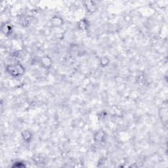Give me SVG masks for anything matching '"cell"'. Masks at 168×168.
Listing matches in <instances>:
<instances>
[{"instance_id": "obj_1", "label": "cell", "mask_w": 168, "mask_h": 168, "mask_svg": "<svg viewBox=\"0 0 168 168\" xmlns=\"http://www.w3.org/2000/svg\"><path fill=\"white\" fill-rule=\"evenodd\" d=\"M6 72L13 77H19L25 72V69L20 64H9L6 66Z\"/></svg>"}, {"instance_id": "obj_2", "label": "cell", "mask_w": 168, "mask_h": 168, "mask_svg": "<svg viewBox=\"0 0 168 168\" xmlns=\"http://www.w3.org/2000/svg\"><path fill=\"white\" fill-rule=\"evenodd\" d=\"M2 32L6 36H9L13 32V26L10 23H5L2 26Z\"/></svg>"}, {"instance_id": "obj_3", "label": "cell", "mask_w": 168, "mask_h": 168, "mask_svg": "<svg viewBox=\"0 0 168 168\" xmlns=\"http://www.w3.org/2000/svg\"><path fill=\"white\" fill-rule=\"evenodd\" d=\"M52 61L50 57H49L48 56H45L41 60V64L43 67L45 69H49L51 68L52 66Z\"/></svg>"}, {"instance_id": "obj_4", "label": "cell", "mask_w": 168, "mask_h": 168, "mask_svg": "<svg viewBox=\"0 0 168 168\" xmlns=\"http://www.w3.org/2000/svg\"><path fill=\"white\" fill-rule=\"evenodd\" d=\"M84 5L86 7L87 11L89 13H93L97 9V5L93 2H84Z\"/></svg>"}, {"instance_id": "obj_5", "label": "cell", "mask_w": 168, "mask_h": 168, "mask_svg": "<svg viewBox=\"0 0 168 168\" xmlns=\"http://www.w3.org/2000/svg\"><path fill=\"white\" fill-rule=\"evenodd\" d=\"M105 139V133L103 131H98L94 135V140L96 142H103Z\"/></svg>"}, {"instance_id": "obj_6", "label": "cell", "mask_w": 168, "mask_h": 168, "mask_svg": "<svg viewBox=\"0 0 168 168\" xmlns=\"http://www.w3.org/2000/svg\"><path fill=\"white\" fill-rule=\"evenodd\" d=\"M22 138L26 142H29L32 139V134L28 130H24L21 133Z\"/></svg>"}, {"instance_id": "obj_7", "label": "cell", "mask_w": 168, "mask_h": 168, "mask_svg": "<svg viewBox=\"0 0 168 168\" xmlns=\"http://www.w3.org/2000/svg\"><path fill=\"white\" fill-rule=\"evenodd\" d=\"M89 26V23L88 21L86 19L81 20L78 22V29L81 30H86Z\"/></svg>"}, {"instance_id": "obj_8", "label": "cell", "mask_w": 168, "mask_h": 168, "mask_svg": "<svg viewBox=\"0 0 168 168\" xmlns=\"http://www.w3.org/2000/svg\"><path fill=\"white\" fill-rule=\"evenodd\" d=\"M62 19L60 17L57 16H55L52 18L51 19V23H52V25L54 26L55 27H58L61 26L62 24Z\"/></svg>"}, {"instance_id": "obj_9", "label": "cell", "mask_w": 168, "mask_h": 168, "mask_svg": "<svg viewBox=\"0 0 168 168\" xmlns=\"http://www.w3.org/2000/svg\"><path fill=\"white\" fill-rule=\"evenodd\" d=\"M109 63V59H108L107 57H103L102 58L100 59V64L102 65V66L104 67L108 64Z\"/></svg>"}]
</instances>
